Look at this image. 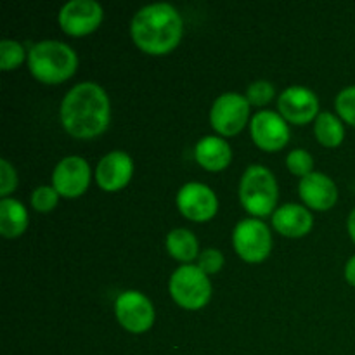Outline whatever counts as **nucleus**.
I'll list each match as a JSON object with an SVG mask.
<instances>
[{
  "label": "nucleus",
  "instance_id": "1",
  "mask_svg": "<svg viewBox=\"0 0 355 355\" xmlns=\"http://www.w3.org/2000/svg\"><path fill=\"white\" fill-rule=\"evenodd\" d=\"M61 121L66 130L78 139L103 134L110 123V99L94 82L76 83L61 103Z\"/></svg>",
  "mask_w": 355,
  "mask_h": 355
},
{
  "label": "nucleus",
  "instance_id": "2",
  "mask_svg": "<svg viewBox=\"0 0 355 355\" xmlns=\"http://www.w3.org/2000/svg\"><path fill=\"white\" fill-rule=\"evenodd\" d=\"M130 30L132 38L142 51L165 54L180 42L182 17L172 3H149L135 12Z\"/></svg>",
  "mask_w": 355,
  "mask_h": 355
},
{
  "label": "nucleus",
  "instance_id": "3",
  "mask_svg": "<svg viewBox=\"0 0 355 355\" xmlns=\"http://www.w3.org/2000/svg\"><path fill=\"white\" fill-rule=\"evenodd\" d=\"M78 58L68 44L59 40H42L31 47L28 66L40 82L59 83L75 73Z\"/></svg>",
  "mask_w": 355,
  "mask_h": 355
},
{
  "label": "nucleus",
  "instance_id": "4",
  "mask_svg": "<svg viewBox=\"0 0 355 355\" xmlns=\"http://www.w3.org/2000/svg\"><path fill=\"white\" fill-rule=\"evenodd\" d=\"M239 198L250 214H270L277 203V182L274 173L262 165L248 166L239 184Z\"/></svg>",
  "mask_w": 355,
  "mask_h": 355
},
{
  "label": "nucleus",
  "instance_id": "5",
  "mask_svg": "<svg viewBox=\"0 0 355 355\" xmlns=\"http://www.w3.org/2000/svg\"><path fill=\"white\" fill-rule=\"evenodd\" d=\"M170 293L184 309L196 311L210 300L211 284L207 274L198 266H180L170 277Z\"/></svg>",
  "mask_w": 355,
  "mask_h": 355
},
{
  "label": "nucleus",
  "instance_id": "6",
  "mask_svg": "<svg viewBox=\"0 0 355 355\" xmlns=\"http://www.w3.org/2000/svg\"><path fill=\"white\" fill-rule=\"evenodd\" d=\"M232 243L236 252L246 262H260L270 253L272 238L270 231L259 218H245L232 232Z\"/></svg>",
  "mask_w": 355,
  "mask_h": 355
},
{
  "label": "nucleus",
  "instance_id": "7",
  "mask_svg": "<svg viewBox=\"0 0 355 355\" xmlns=\"http://www.w3.org/2000/svg\"><path fill=\"white\" fill-rule=\"evenodd\" d=\"M250 116V103L246 96L225 92L215 99L210 111V121L222 135H234L246 125Z\"/></svg>",
  "mask_w": 355,
  "mask_h": 355
},
{
  "label": "nucleus",
  "instance_id": "8",
  "mask_svg": "<svg viewBox=\"0 0 355 355\" xmlns=\"http://www.w3.org/2000/svg\"><path fill=\"white\" fill-rule=\"evenodd\" d=\"M114 312H116L120 324L130 333L148 331L155 322V307H153L151 300L135 290H128L118 295Z\"/></svg>",
  "mask_w": 355,
  "mask_h": 355
},
{
  "label": "nucleus",
  "instance_id": "9",
  "mask_svg": "<svg viewBox=\"0 0 355 355\" xmlns=\"http://www.w3.org/2000/svg\"><path fill=\"white\" fill-rule=\"evenodd\" d=\"M90 180V166L82 156H66L52 172V187L61 196L76 198L83 194Z\"/></svg>",
  "mask_w": 355,
  "mask_h": 355
},
{
  "label": "nucleus",
  "instance_id": "10",
  "mask_svg": "<svg viewBox=\"0 0 355 355\" xmlns=\"http://www.w3.org/2000/svg\"><path fill=\"white\" fill-rule=\"evenodd\" d=\"M177 207L191 220L203 222L215 215L218 200L214 191L200 182H187L177 193Z\"/></svg>",
  "mask_w": 355,
  "mask_h": 355
},
{
  "label": "nucleus",
  "instance_id": "11",
  "mask_svg": "<svg viewBox=\"0 0 355 355\" xmlns=\"http://www.w3.org/2000/svg\"><path fill=\"white\" fill-rule=\"evenodd\" d=\"M103 19V7L96 0H71L59 10V23L69 35H85L96 30Z\"/></svg>",
  "mask_w": 355,
  "mask_h": 355
},
{
  "label": "nucleus",
  "instance_id": "12",
  "mask_svg": "<svg viewBox=\"0 0 355 355\" xmlns=\"http://www.w3.org/2000/svg\"><path fill=\"white\" fill-rule=\"evenodd\" d=\"M253 141L266 151H276L286 146L290 139V128L281 114L276 111L263 110L253 114L252 123H250Z\"/></svg>",
  "mask_w": 355,
  "mask_h": 355
},
{
  "label": "nucleus",
  "instance_id": "13",
  "mask_svg": "<svg viewBox=\"0 0 355 355\" xmlns=\"http://www.w3.org/2000/svg\"><path fill=\"white\" fill-rule=\"evenodd\" d=\"M281 116L291 123H307L319 114V99L311 89L302 85L288 87L277 99Z\"/></svg>",
  "mask_w": 355,
  "mask_h": 355
},
{
  "label": "nucleus",
  "instance_id": "14",
  "mask_svg": "<svg viewBox=\"0 0 355 355\" xmlns=\"http://www.w3.org/2000/svg\"><path fill=\"white\" fill-rule=\"evenodd\" d=\"M134 172L132 158L125 151H111L97 165L96 179L103 189L116 191L127 186Z\"/></svg>",
  "mask_w": 355,
  "mask_h": 355
},
{
  "label": "nucleus",
  "instance_id": "15",
  "mask_svg": "<svg viewBox=\"0 0 355 355\" xmlns=\"http://www.w3.org/2000/svg\"><path fill=\"white\" fill-rule=\"evenodd\" d=\"M298 191L302 200L315 210H328L338 198V191L331 177L321 172H311L309 175L302 177Z\"/></svg>",
  "mask_w": 355,
  "mask_h": 355
},
{
  "label": "nucleus",
  "instance_id": "16",
  "mask_svg": "<svg viewBox=\"0 0 355 355\" xmlns=\"http://www.w3.org/2000/svg\"><path fill=\"white\" fill-rule=\"evenodd\" d=\"M272 224L283 236L300 238L312 227V215L305 207L297 203H286L277 208L272 215Z\"/></svg>",
  "mask_w": 355,
  "mask_h": 355
},
{
  "label": "nucleus",
  "instance_id": "17",
  "mask_svg": "<svg viewBox=\"0 0 355 355\" xmlns=\"http://www.w3.org/2000/svg\"><path fill=\"white\" fill-rule=\"evenodd\" d=\"M194 156L203 168L217 172V170H224L231 163L232 151L225 139L217 137V135H207L198 141L196 148H194Z\"/></svg>",
  "mask_w": 355,
  "mask_h": 355
},
{
  "label": "nucleus",
  "instance_id": "18",
  "mask_svg": "<svg viewBox=\"0 0 355 355\" xmlns=\"http://www.w3.org/2000/svg\"><path fill=\"white\" fill-rule=\"evenodd\" d=\"M28 225V211L14 198H2L0 201V234L6 238H17Z\"/></svg>",
  "mask_w": 355,
  "mask_h": 355
},
{
  "label": "nucleus",
  "instance_id": "19",
  "mask_svg": "<svg viewBox=\"0 0 355 355\" xmlns=\"http://www.w3.org/2000/svg\"><path fill=\"white\" fill-rule=\"evenodd\" d=\"M166 250L177 260L191 262L198 255V239L189 229H173L166 236Z\"/></svg>",
  "mask_w": 355,
  "mask_h": 355
},
{
  "label": "nucleus",
  "instance_id": "20",
  "mask_svg": "<svg viewBox=\"0 0 355 355\" xmlns=\"http://www.w3.org/2000/svg\"><path fill=\"white\" fill-rule=\"evenodd\" d=\"M315 137L321 144L329 146H338L343 141V135H345V128H343L340 118H336L335 114L329 113V111H322L318 114L314 125Z\"/></svg>",
  "mask_w": 355,
  "mask_h": 355
},
{
  "label": "nucleus",
  "instance_id": "21",
  "mask_svg": "<svg viewBox=\"0 0 355 355\" xmlns=\"http://www.w3.org/2000/svg\"><path fill=\"white\" fill-rule=\"evenodd\" d=\"M24 59V47L16 40L3 38L0 42V66L2 69H12L19 66Z\"/></svg>",
  "mask_w": 355,
  "mask_h": 355
},
{
  "label": "nucleus",
  "instance_id": "22",
  "mask_svg": "<svg viewBox=\"0 0 355 355\" xmlns=\"http://www.w3.org/2000/svg\"><path fill=\"white\" fill-rule=\"evenodd\" d=\"M286 165L291 173L305 177L312 172L314 159H312L311 153H307L305 149H293V151L286 156Z\"/></svg>",
  "mask_w": 355,
  "mask_h": 355
},
{
  "label": "nucleus",
  "instance_id": "23",
  "mask_svg": "<svg viewBox=\"0 0 355 355\" xmlns=\"http://www.w3.org/2000/svg\"><path fill=\"white\" fill-rule=\"evenodd\" d=\"M336 111L347 123L355 125V85L347 87L336 96Z\"/></svg>",
  "mask_w": 355,
  "mask_h": 355
},
{
  "label": "nucleus",
  "instance_id": "24",
  "mask_svg": "<svg viewBox=\"0 0 355 355\" xmlns=\"http://www.w3.org/2000/svg\"><path fill=\"white\" fill-rule=\"evenodd\" d=\"M274 85L267 80H257L246 90V99L250 104H257V106H262V104L269 103L274 97Z\"/></svg>",
  "mask_w": 355,
  "mask_h": 355
},
{
  "label": "nucleus",
  "instance_id": "25",
  "mask_svg": "<svg viewBox=\"0 0 355 355\" xmlns=\"http://www.w3.org/2000/svg\"><path fill=\"white\" fill-rule=\"evenodd\" d=\"M59 193L51 186H40L31 194V203L38 211H51L58 205Z\"/></svg>",
  "mask_w": 355,
  "mask_h": 355
},
{
  "label": "nucleus",
  "instance_id": "26",
  "mask_svg": "<svg viewBox=\"0 0 355 355\" xmlns=\"http://www.w3.org/2000/svg\"><path fill=\"white\" fill-rule=\"evenodd\" d=\"M222 266H224V257H222V253L215 248L203 250V252L200 253V257H198V267H200L207 276L208 274L218 272V270L222 269Z\"/></svg>",
  "mask_w": 355,
  "mask_h": 355
},
{
  "label": "nucleus",
  "instance_id": "27",
  "mask_svg": "<svg viewBox=\"0 0 355 355\" xmlns=\"http://www.w3.org/2000/svg\"><path fill=\"white\" fill-rule=\"evenodd\" d=\"M17 186V175L14 166L7 159H0V194L7 198L10 191Z\"/></svg>",
  "mask_w": 355,
  "mask_h": 355
},
{
  "label": "nucleus",
  "instance_id": "28",
  "mask_svg": "<svg viewBox=\"0 0 355 355\" xmlns=\"http://www.w3.org/2000/svg\"><path fill=\"white\" fill-rule=\"evenodd\" d=\"M345 277L352 286H355V255L347 262L345 266Z\"/></svg>",
  "mask_w": 355,
  "mask_h": 355
},
{
  "label": "nucleus",
  "instance_id": "29",
  "mask_svg": "<svg viewBox=\"0 0 355 355\" xmlns=\"http://www.w3.org/2000/svg\"><path fill=\"white\" fill-rule=\"evenodd\" d=\"M347 225H349V232H350V236H352V239L355 241V208L352 211H350L349 222H347Z\"/></svg>",
  "mask_w": 355,
  "mask_h": 355
}]
</instances>
